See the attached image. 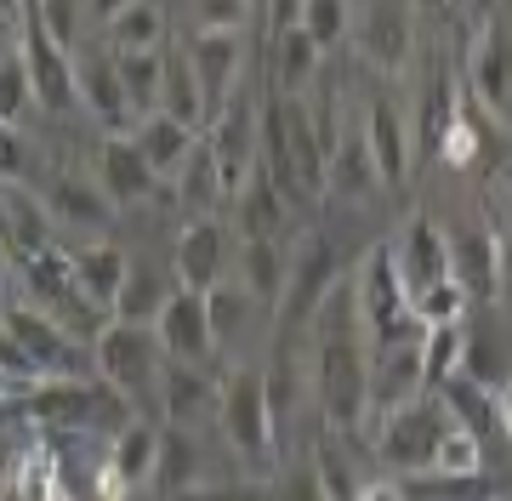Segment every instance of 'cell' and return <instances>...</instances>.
<instances>
[{
    "label": "cell",
    "mask_w": 512,
    "mask_h": 501,
    "mask_svg": "<svg viewBox=\"0 0 512 501\" xmlns=\"http://www.w3.org/2000/svg\"><path fill=\"white\" fill-rule=\"evenodd\" d=\"M319 399L325 422L342 439H359L370 416V353H365V319H359V285L353 274L336 279V291L319 308Z\"/></svg>",
    "instance_id": "obj_1"
},
{
    "label": "cell",
    "mask_w": 512,
    "mask_h": 501,
    "mask_svg": "<svg viewBox=\"0 0 512 501\" xmlns=\"http://www.w3.org/2000/svg\"><path fill=\"white\" fill-rule=\"evenodd\" d=\"M262 166L279 183L285 200H325L330 194V149L319 137L308 97L291 92H268L262 97Z\"/></svg>",
    "instance_id": "obj_2"
},
{
    "label": "cell",
    "mask_w": 512,
    "mask_h": 501,
    "mask_svg": "<svg viewBox=\"0 0 512 501\" xmlns=\"http://www.w3.org/2000/svg\"><path fill=\"white\" fill-rule=\"evenodd\" d=\"M217 427H222V439L234 445L239 462L251 473H262V479L285 462L279 456V416H274V399H268V371L234 365V376L217 393Z\"/></svg>",
    "instance_id": "obj_3"
},
{
    "label": "cell",
    "mask_w": 512,
    "mask_h": 501,
    "mask_svg": "<svg viewBox=\"0 0 512 501\" xmlns=\"http://www.w3.org/2000/svg\"><path fill=\"white\" fill-rule=\"evenodd\" d=\"M92 353H97V376H103L114 393H126L137 416L160 422L154 410H160V376H165V359H171L160 331H154V325L114 319L109 331L92 342Z\"/></svg>",
    "instance_id": "obj_4"
},
{
    "label": "cell",
    "mask_w": 512,
    "mask_h": 501,
    "mask_svg": "<svg viewBox=\"0 0 512 501\" xmlns=\"http://www.w3.org/2000/svg\"><path fill=\"white\" fill-rule=\"evenodd\" d=\"M18 285H23V302H35L40 314H52L57 325L80 342H97V336L114 325V314L103 302L86 297V285L74 279V262L69 251H40V257H18Z\"/></svg>",
    "instance_id": "obj_5"
},
{
    "label": "cell",
    "mask_w": 512,
    "mask_h": 501,
    "mask_svg": "<svg viewBox=\"0 0 512 501\" xmlns=\"http://www.w3.org/2000/svg\"><path fill=\"white\" fill-rule=\"evenodd\" d=\"M359 285V319H365L370 348H393V342H410V336H427V319L416 314V297L404 291L399 262L387 245H376L365 257V268L353 274Z\"/></svg>",
    "instance_id": "obj_6"
},
{
    "label": "cell",
    "mask_w": 512,
    "mask_h": 501,
    "mask_svg": "<svg viewBox=\"0 0 512 501\" xmlns=\"http://www.w3.org/2000/svg\"><path fill=\"white\" fill-rule=\"evenodd\" d=\"M450 422H456V416L444 410L439 393H416L410 405L387 410L382 422H376L370 445H376V456H382L387 467H399V473H433Z\"/></svg>",
    "instance_id": "obj_7"
},
{
    "label": "cell",
    "mask_w": 512,
    "mask_h": 501,
    "mask_svg": "<svg viewBox=\"0 0 512 501\" xmlns=\"http://www.w3.org/2000/svg\"><path fill=\"white\" fill-rule=\"evenodd\" d=\"M0 319L12 325L18 348L29 353V359H35L40 382H86V376H97V353H92V342L69 336L52 314H40L35 302H6V308H0Z\"/></svg>",
    "instance_id": "obj_8"
},
{
    "label": "cell",
    "mask_w": 512,
    "mask_h": 501,
    "mask_svg": "<svg viewBox=\"0 0 512 501\" xmlns=\"http://www.w3.org/2000/svg\"><path fill=\"white\" fill-rule=\"evenodd\" d=\"M348 274L342 268V251L325 240V234H302V245L291 251V279H285V302H279V336L308 331L325 297L336 291V279Z\"/></svg>",
    "instance_id": "obj_9"
},
{
    "label": "cell",
    "mask_w": 512,
    "mask_h": 501,
    "mask_svg": "<svg viewBox=\"0 0 512 501\" xmlns=\"http://www.w3.org/2000/svg\"><path fill=\"white\" fill-rule=\"evenodd\" d=\"M205 143H211V154H217L228 194H239L245 177L262 166V97L239 86V92L228 97V109L205 126Z\"/></svg>",
    "instance_id": "obj_10"
},
{
    "label": "cell",
    "mask_w": 512,
    "mask_h": 501,
    "mask_svg": "<svg viewBox=\"0 0 512 501\" xmlns=\"http://www.w3.org/2000/svg\"><path fill=\"white\" fill-rule=\"evenodd\" d=\"M183 46H188L194 75H200L205 126H211L228 109V97L239 92V80H245V29H194Z\"/></svg>",
    "instance_id": "obj_11"
},
{
    "label": "cell",
    "mask_w": 512,
    "mask_h": 501,
    "mask_svg": "<svg viewBox=\"0 0 512 501\" xmlns=\"http://www.w3.org/2000/svg\"><path fill=\"white\" fill-rule=\"evenodd\" d=\"M23 63L35 80V109L46 114H69L80 109V86H74V46L46 35V23L35 12H23Z\"/></svg>",
    "instance_id": "obj_12"
},
{
    "label": "cell",
    "mask_w": 512,
    "mask_h": 501,
    "mask_svg": "<svg viewBox=\"0 0 512 501\" xmlns=\"http://www.w3.org/2000/svg\"><path fill=\"white\" fill-rule=\"evenodd\" d=\"M74 86H80V109L92 114L103 131H131L137 126V109L126 97V80H120V63L114 52L97 40V46H74Z\"/></svg>",
    "instance_id": "obj_13"
},
{
    "label": "cell",
    "mask_w": 512,
    "mask_h": 501,
    "mask_svg": "<svg viewBox=\"0 0 512 501\" xmlns=\"http://www.w3.org/2000/svg\"><path fill=\"white\" fill-rule=\"evenodd\" d=\"M40 200H46V211L57 217V228L63 234H103V228L114 223V211L120 205L109 200V188L97 183V171H52L46 177V188H40Z\"/></svg>",
    "instance_id": "obj_14"
},
{
    "label": "cell",
    "mask_w": 512,
    "mask_h": 501,
    "mask_svg": "<svg viewBox=\"0 0 512 501\" xmlns=\"http://www.w3.org/2000/svg\"><path fill=\"white\" fill-rule=\"evenodd\" d=\"M467 92L484 103V114L512 120V29L495 12L478 23L473 57H467Z\"/></svg>",
    "instance_id": "obj_15"
},
{
    "label": "cell",
    "mask_w": 512,
    "mask_h": 501,
    "mask_svg": "<svg viewBox=\"0 0 512 501\" xmlns=\"http://www.w3.org/2000/svg\"><path fill=\"white\" fill-rule=\"evenodd\" d=\"M427 336L393 342V348H370V416L382 422L387 410L410 405L416 393H427Z\"/></svg>",
    "instance_id": "obj_16"
},
{
    "label": "cell",
    "mask_w": 512,
    "mask_h": 501,
    "mask_svg": "<svg viewBox=\"0 0 512 501\" xmlns=\"http://www.w3.org/2000/svg\"><path fill=\"white\" fill-rule=\"evenodd\" d=\"M359 52L365 63H376L382 75H399L410 52H416V18H410V0H365V18H359Z\"/></svg>",
    "instance_id": "obj_17"
},
{
    "label": "cell",
    "mask_w": 512,
    "mask_h": 501,
    "mask_svg": "<svg viewBox=\"0 0 512 501\" xmlns=\"http://www.w3.org/2000/svg\"><path fill=\"white\" fill-rule=\"evenodd\" d=\"M0 240L12 245V257H40V251H57L63 228H57V217L46 211L40 188L6 183V194H0Z\"/></svg>",
    "instance_id": "obj_18"
},
{
    "label": "cell",
    "mask_w": 512,
    "mask_h": 501,
    "mask_svg": "<svg viewBox=\"0 0 512 501\" xmlns=\"http://www.w3.org/2000/svg\"><path fill=\"white\" fill-rule=\"evenodd\" d=\"M393 262H399V279H404L410 297L433 291L444 279H456V268H450V234H444L433 217H410V223H404V240H399V251H393Z\"/></svg>",
    "instance_id": "obj_19"
},
{
    "label": "cell",
    "mask_w": 512,
    "mask_h": 501,
    "mask_svg": "<svg viewBox=\"0 0 512 501\" xmlns=\"http://www.w3.org/2000/svg\"><path fill=\"white\" fill-rule=\"evenodd\" d=\"M165 353L171 359H188V365H205L217 353V336H211V314H205V291H188L177 285V297L165 302V314L154 319Z\"/></svg>",
    "instance_id": "obj_20"
},
{
    "label": "cell",
    "mask_w": 512,
    "mask_h": 501,
    "mask_svg": "<svg viewBox=\"0 0 512 501\" xmlns=\"http://www.w3.org/2000/svg\"><path fill=\"white\" fill-rule=\"evenodd\" d=\"M365 143H370V160L382 171V188L399 194L410 183V166H416V149H410V131H404V114L393 97H376L365 109Z\"/></svg>",
    "instance_id": "obj_21"
},
{
    "label": "cell",
    "mask_w": 512,
    "mask_h": 501,
    "mask_svg": "<svg viewBox=\"0 0 512 501\" xmlns=\"http://www.w3.org/2000/svg\"><path fill=\"white\" fill-rule=\"evenodd\" d=\"M171 268L188 291H211L222 285V268H228V228L217 217H194V223L177 234V251H171Z\"/></svg>",
    "instance_id": "obj_22"
},
{
    "label": "cell",
    "mask_w": 512,
    "mask_h": 501,
    "mask_svg": "<svg viewBox=\"0 0 512 501\" xmlns=\"http://www.w3.org/2000/svg\"><path fill=\"white\" fill-rule=\"evenodd\" d=\"M450 268H456V285L473 302L495 297V268H501V234L490 223H461L450 228Z\"/></svg>",
    "instance_id": "obj_23"
},
{
    "label": "cell",
    "mask_w": 512,
    "mask_h": 501,
    "mask_svg": "<svg viewBox=\"0 0 512 501\" xmlns=\"http://www.w3.org/2000/svg\"><path fill=\"white\" fill-rule=\"evenodd\" d=\"M217 393H222V382H211V371H205V365L165 359V376H160V422L200 427V416H217Z\"/></svg>",
    "instance_id": "obj_24"
},
{
    "label": "cell",
    "mask_w": 512,
    "mask_h": 501,
    "mask_svg": "<svg viewBox=\"0 0 512 501\" xmlns=\"http://www.w3.org/2000/svg\"><path fill=\"white\" fill-rule=\"evenodd\" d=\"M205 484V445L200 433L183 422H160V456H154V490L165 501L188 496Z\"/></svg>",
    "instance_id": "obj_25"
},
{
    "label": "cell",
    "mask_w": 512,
    "mask_h": 501,
    "mask_svg": "<svg viewBox=\"0 0 512 501\" xmlns=\"http://www.w3.org/2000/svg\"><path fill=\"white\" fill-rule=\"evenodd\" d=\"M97 183L109 188L114 205H137V200H148V194L160 188V177H154V166L137 154V143H131L126 131H103V149H97Z\"/></svg>",
    "instance_id": "obj_26"
},
{
    "label": "cell",
    "mask_w": 512,
    "mask_h": 501,
    "mask_svg": "<svg viewBox=\"0 0 512 501\" xmlns=\"http://www.w3.org/2000/svg\"><path fill=\"white\" fill-rule=\"evenodd\" d=\"M177 268H160L154 257H131L126 262V285H120V302H114V319H131V325H154L165 314V302L177 297Z\"/></svg>",
    "instance_id": "obj_27"
},
{
    "label": "cell",
    "mask_w": 512,
    "mask_h": 501,
    "mask_svg": "<svg viewBox=\"0 0 512 501\" xmlns=\"http://www.w3.org/2000/svg\"><path fill=\"white\" fill-rule=\"evenodd\" d=\"M154 456H160V422H126L114 433V450H109V479H114V501H126L131 490L154 484Z\"/></svg>",
    "instance_id": "obj_28"
},
{
    "label": "cell",
    "mask_w": 512,
    "mask_h": 501,
    "mask_svg": "<svg viewBox=\"0 0 512 501\" xmlns=\"http://www.w3.org/2000/svg\"><path fill=\"white\" fill-rule=\"evenodd\" d=\"M126 137L137 143V154H143L148 166H154V177H160V183H165V177H177V171H183V160L194 154V143H200V131L183 126L177 114H165V109L143 114Z\"/></svg>",
    "instance_id": "obj_29"
},
{
    "label": "cell",
    "mask_w": 512,
    "mask_h": 501,
    "mask_svg": "<svg viewBox=\"0 0 512 501\" xmlns=\"http://www.w3.org/2000/svg\"><path fill=\"white\" fill-rule=\"evenodd\" d=\"M285 279H291V251L285 240H245L239 234V285L251 291L262 308H279L285 302Z\"/></svg>",
    "instance_id": "obj_30"
},
{
    "label": "cell",
    "mask_w": 512,
    "mask_h": 501,
    "mask_svg": "<svg viewBox=\"0 0 512 501\" xmlns=\"http://www.w3.org/2000/svg\"><path fill=\"white\" fill-rule=\"evenodd\" d=\"M69 262H74V279L86 285V297L92 302H103L114 314V302H120V285H126V251L114 240H80L69 251Z\"/></svg>",
    "instance_id": "obj_31"
},
{
    "label": "cell",
    "mask_w": 512,
    "mask_h": 501,
    "mask_svg": "<svg viewBox=\"0 0 512 501\" xmlns=\"http://www.w3.org/2000/svg\"><path fill=\"white\" fill-rule=\"evenodd\" d=\"M285 223H291V200L279 194L268 166H256L251 177H245V188H239V234H245V240H251V234L256 240H279Z\"/></svg>",
    "instance_id": "obj_32"
},
{
    "label": "cell",
    "mask_w": 512,
    "mask_h": 501,
    "mask_svg": "<svg viewBox=\"0 0 512 501\" xmlns=\"http://www.w3.org/2000/svg\"><path fill=\"white\" fill-rule=\"evenodd\" d=\"M268 69H274V92H291V97H302L319 80V57H325V46L296 23V29H285V35H274L268 40Z\"/></svg>",
    "instance_id": "obj_33"
},
{
    "label": "cell",
    "mask_w": 512,
    "mask_h": 501,
    "mask_svg": "<svg viewBox=\"0 0 512 501\" xmlns=\"http://www.w3.org/2000/svg\"><path fill=\"white\" fill-rule=\"evenodd\" d=\"M103 46L109 52H160L165 46V6L160 0H131L126 12L103 23Z\"/></svg>",
    "instance_id": "obj_34"
},
{
    "label": "cell",
    "mask_w": 512,
    "mask_h": 501,
    "mask_svg": "<svg viewBox=\"0 0 512 501\" xmlns=\"http://www.w3.org/2000/svg\"><path fill=\"white\" fill-rule=\"evenodd\" d=\"M160 109H165V114H177L183 126L205 131V97H200V75H194V63H188V46H171V40H165Z\"/></svg>",
    "instance_id": "obj_35"
},
{
    "label": "cell",
    "mask_w": 512,
    "mask_h": 501,
    "mask_svg": "<svg viewBox=\"0 0 512 501\" xmlns=\"http://www.w3.org/2000/svg\"><path fill=\"white\" fill-rule=\"evenodd\" d=\"M177 200L194 217H211L228 200V183H222V166H217V154H211V143H205V131H200V143H194V154L183 160V171H177Z\"/></svg>",
    "instance_id": "obj_36"
},
{
    "label": "cell",
    "mask_w": 512,
    "mask_h": 501,
    "mask_svg": "<svg viewBox=\"0 0 512 501\" xmlns=\"http://www.w3.org/2000/svg\"><path fill=\"white\" fill-rule=\"evenodd\" d=\"M114 63H120V80H126V97H131V109H137V120L160 109L165 46H160V52H114Z\"/></svg>",
    "instance_id": "obj_37"
},
{
    "label": "cell",
    "mask_w": 512,
    "mask_h": 501,
    "mask_svg": "<svg viewBox=\"0 0 512 501\" xmlns=\"http://www.w3.org/2000/svg\"><path fill=\"white\" fill-rule=\"evenodd\" d=\"M256 297L245 285H211L205 291V314H211V336H217V348H234L239 336H245V319H251Z\"/></svg>",
    "instance_id": "obj_38"
},
{
    "label": "cell",
    "mask_w": 512,
    "mask_h": 501,
    "mask_svg": "<svg viewBox=\"0 0 512 501\" xmlns=\"http://www.w3.org/2000/svg\"><path fill=\"white\" fill-rule=\"evenodd\" d=\"M35 109V80H29V63H23V46L0 57V120H18Z\"/></svg>",
    "instance_id": "obj_39"
},
{
    "label": "cell",
    "mask_w": 512,
    "mask_h": 501,
    "mask_svg": "<svg viewBox=\"0 0 512 501\" xmlns=\"http://www.w3.org/2000/svg\"><path fill=\"white\" fill-rule=\"evenodd\" d=\"M0 177L6 183H29L35 177V149H29L18 120H0Z\"/></svg>",
    "instance_id": "obj_40"
},
{
    "label": "cell",
    "mask_w": 512,
    "mask_h": 501,
    "mask_svg": "<svg viewBox=\"0 0 512 501\" xmlns=\"http://www.w3.org/2000/svg\"><path fill=\"white\" fill-rule=\"evenodd\" d=\"M302 29L319 46H336L348 35V0H302Z\"/></svg>",
    "instance_id": "obj_41"
},
{
    "label": "cell",
    "mask_w": 512,
    "mask_h": 501,
    "mask_svg": "<svg viewBox=\"0 0 512 501\" xmlns=\"http://www.w3.org/2000/svg\"><path fill=\"white\" fill-rule=\"evenodd\" d=\"M194 29H245V18H256L251 0H188Z\"/></svg>",
    "instance_id": "obj_42"
},
{
    "label": "cell",
    "mask_w": 512,
    "mask_h": 501,
    "mask_svg": "<svg viewBox=\"0 0 512 501\" xmlns=\"http://www.w3.org/2000/svg\"><path fill=\"white\" fill-rule=\"evenodd\" d=\"M461 359V325H427V382H444Z\"/></svg>",
    "instance_id": "obj_43"
},
{
    "label": "cell",
    "mask_w": 512,
    "mask_h": 501,
    "mask_svg": "<svg viewBox=\"0 0 512 501\" xmlns=\"http://www.w3.org/2000/svg\"><path fill=\"white\" fill-rule=\"evenodd\" d=\"M0 376H6V382H12V388H35L40 382V371H35V359H29V353L18 348V336H12V325H6V319H0Z\"/></svg>",
    "instance_id": "obj_44"
},
{
    "label": "cell",
    "mask_w": 512,
    "mask_h": 501,
    "mask_svg": "<svg viewBox=\"0 0 512 501\" xmlns=\"http://www.w3.org/2000/svg\"><path fill=\"white\" fill-rule=\"evenodd\" d=\"M268 501H330L325 484H319V473H313V456H308V462L285 467V479H279V490Z\"/></svg>",
    "instance_id": "obj_45"
},
{
    "label": "cell",
    "mask_w": 512,
    "mask_h": 501,
    "mask_svg": "<svg viewBox=\"0 0 512 501\" xmlns=\"http://www.w3.org/2000/svg\"><path fill=\"white\" fill-rule=\"evenodd\" d=\"M302 23V0H262V35L274 40Z\"/></svg>",
    "instance_id": "obj_46"
},
{
    "label": "cell",
    "mask_w": 512,
    "mask_h": 501,
    "mask_svg": "<svg viewBox=\"0 0 512 501\" xmlns=\"http://www.w3.org/2000/svg\"><path fill=\"white\" fill-rule=\"evenodd\" d=\"M495 297L512 308V234L501 228V268H495Z\"/></svg>",
    "instance_id": "obj_47"
},
{
    "label": "cell",
    "mask_w": 512,
    "mask_h": 501,
    "mask_svg": "<svg viewBox=\"0 0 512 501\" xmlns=\"http://www.w3.org/2000/svg\"><path fill=\"white\" fill-rule=\"evenodd\" d=\"M353 501H404V490H399L393 479H365Z\"/></svg>",
    "instance_id": "obj_48"
},
{
    "label": "cell",
    "mask_w": 512,
    "mask_h": 501,
    "mask_svg": "<svg viewBox=\"0 0 512 501\" xmlns=\"http://www.w3.org/2000/svg\"><path fill=\"white\" fill-rule=\"evenodd\" d=\"M18 46H23V18H12V12L0 6V57L18 52Z\"/></svg>",
    "instance_id": "obj_49"
},
{
    "label": "cell",
    "mask_w": 512,
    "mask_h": 501,
    "mask_svg": "<svg viewBox=\"0 0 512 501\" xmlns=\"http://www.w3.org/2000/svg\"><path fill=\"white\" fill-rule=\"evenodd\" d=\"M131 0H80V12H86V18L97 23V29H103V23L114 18V12H126Z\"/></svg>",
    "instance_id": "obj_50"
},
{
    "label": "cell",
    "mask_w": 512,
    "mask_h": 501,
    "mask_svg": "<svg viewBox=\"0 0 512 501\" xmlns=\"http://www.w3.org/2000/svg\"><path fill=\"white\" fill-rule=\"evenodd\" d=\"M18 285V257H12V245L0 240V308H6V291Z\"/></svg>",
    "instance_id": "obj_51"
},
{
    "label": "cell",
    "mask_w": 512,
    "mask_h": 501,
    "mask_svg": "<svg viewBox=\"0 0 512 501\" xmlns=\"http://www.w3.org/2000/svg\"><path fill=\"white\" fill-rule=\"evenodd\" d=\"M495 399H501V433L512 439V382H507L501 393H495Z\"/></svg>",
    "instance_id": "obj_52"
},
{
    "label": "cell",
    "mask_w": 512,
    "mask_h": 501,
    "mask_svg": "<svg viewBox=\"0 0 512 501\" xmlns=\"http://www.w3.org/2000/svg\"><path fill=\"white\" fill-rule=\"evenodd\" d=\"M495 18H501V23L512 29V0H495Z\"/></svg>",
    "instance_id": "obj_53"
},
{
    "label": "cell",
    "mask_w": 512,
    "mask_h": 501,
    "mask_svg": "<svg viewBox=\"0 0 512 501\" xmlns=\"http://www.w3.org/2000/svg\"><path fill=\"white\" fill-rule=\"evenodd\" d=\"M0 6H6L12 18H23V12H29V0H0Z\"/></svg>",
    "instance_id": "obj_54"
},
{
    "label": "cell",
    "mask_w": 512,
    "mask_h": 501,
    "mask_svg": "<svg viewBox=\"0 0 512 501\" xmlns=\"http://www.w3.org/2000/svg\"><path fill=\"white\" fill-rule=\"evenodd\" d=\"M0 194H6V177H0Z\"/></svg>",
    "instance_id": "obj_55"
},
{
    "label": "cell",
    "mask_w": 512,
    "mask_h": 501,
    "mask_svg": "<svg viewBox=\"0 0 512 501\" xmlns=\"http://www.w3.org/2000/svg\"><path fill=\"white\" fill-rule=\"evenodd\" d=\"M29 6H35V0H29Z\"/></svg>",
    "instance_id": "obj_56"
}]
</instances>
